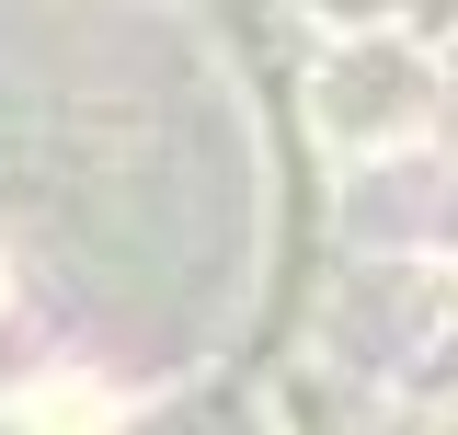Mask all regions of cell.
<instances>
[{
  "instance_id": "6da1fadb",
  "label": "cell",
  "mask_w": 458,
  "mask_h": 435,
  "mask_svg": "<svg viewBox=\"0 0 458 435\" xmlns=\"http://www.w3.org/2000/svg\"><path fill=\"white\" fill-rule=\"evenodd\" d=\"M92 424H104V401H57V389L0 401V435H92Z\"/></svg>"
}]
</instances>
